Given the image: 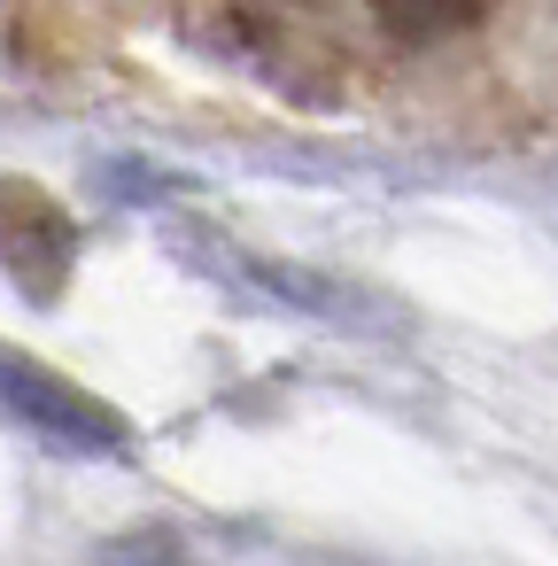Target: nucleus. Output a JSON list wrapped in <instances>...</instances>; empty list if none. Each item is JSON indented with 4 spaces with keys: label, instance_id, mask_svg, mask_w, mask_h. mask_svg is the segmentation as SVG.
<instances>
[{
    "label": "nucleus",
    "instance_id": "1",
    "mask_svg": "<svg viewBox=\"0 0 558 566\" xmlns=\"http://www.w3.org/2000/svg\"><path fill=\"white\" fill-rule=\"evenodd\" d=\"M0 403H9L40 442H55V450L117 458V450L133 442V427H125V411H117V403L86 396L78 380H63L55 365L24 357V349H9V342H0Z\"/></svg>",
    "mask_w": 558,
    "mask_h": 566
},
{
    "label": "nucleus",
    "instance_id": "2",
    "mask_svg": "<svg viewBox=\"0 0 558 566\" xmlns=\"http://www.w3.org/2000/svg\"><path fill=\"white\" fill-rule=\"evenodd\" d=\"M78 256V226L71 210L40 187V179H0V272H9L24 295L55 303Z\"/></svg>",
    "mask_w": 558,
    "mask_h": 566
},
{
    "label": "nucleus",
    "instance_id": "3",
    "mask_svg": "<svg viewBox=\"0 0 558 566\" xmlns=\"http://www.w3.org/2000/svg\"><path fill=\"white\" fill-rule=\"evenodd\" d=\"M372 9H380V24L403 32V40H442V32L481 24L488 0H372Z\"/></svg>",
    "mask_w": 558,
    "mask_h": 566
}]
</instances>
